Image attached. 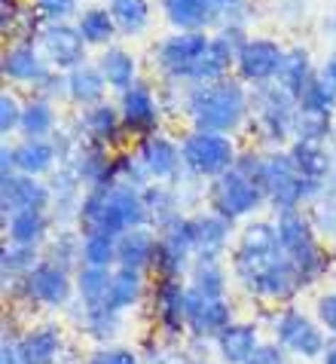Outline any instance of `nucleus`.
I'll list each match as a JSON object with an SVG mask.
<instances>
[{
    "mask_svg": "<svg viewBox=\"0 0 336 364\" xmlns=\"http://www.w3.org/2000/svg\"><path fill=\"white\" fill-rule=\"evenodd\" d=\"M227 264H229V276L236 279V285L244 294L269 300L275 306L293 300L303 291L297 269L281 251L275 220L266 218L244 220Z\"/></svg>",
    "mask_w": 336,
    "mask_h": 364,
    "instance_id": "nucleus-1",
    "label": "nucleus"
},
{
    "mask_svg": "<svg viewBox=\"0 0 336 364\" xmlns=\"http://www.w3.org/2000/svg\"><path fill=\"white\" fill-rule=\"evenodd\" d=\"M183 119L199 132L239 135L251 119V89L236 74L205 86H190Z\"/></svg>",
    "mask_w": 336,
    "mask_h": 364,
    "instance_id": "nucleus-2",
    "label": "nucleus"
},
{
    "mask_svg": "<svg viewBox=\"0 0 336 364\" xmlns=\"http://www.w3.org/2000/svg\"><path fill=\"white\" fill-rule=\"evenodd\" d=\"M147 227V211L141 190L129 184H110L98 190H86L83 202L77 211V230L89 236V232H107V236L119 239L122 232Z\"/></svg>",
    "mask_w": 336,
    "mask_h": 364,
    "instance_id": "nucleus-3",
    "label": "nucleus"
},
{
    "mask_svg": "<svg viewBox=\"0 0 336 364\" xmlns=\"http://www.w3.org/2000/svg\"><path fill=\"white\" fill-rule=\"evenodd\" d=\"M275 230H278V242L284 257L293 264L303 288H312L315 282H321L330 269V251L321 245L318 230H315L309 211H281L275 215Z\"/></svg>",
    "mask_w": 336,
    "mask_h": 364,
    "instance_id": "nucleus-4",
    "label": "nucleus"
},
{
    "mask_svg": "<svg viewBox=\"0 0 336 364\" xmlns=\"http://www.w3.org/2000/svg\"><path fill=\"white\" fill-rule=\"evenodd\" d=\"M297 98L284 92L278 83L251 89V119L248 129L263 150H284L293 141Z\"/></svg>",
    "mask_w": 336,
    "mask_h": 364,
    "instance_id": "nucleus-5",
    "label": "nucleus"
},
{
    "mask_svg": "<svg viewBox=\"0 0 336 364\" xmlns=\"http://www.w3.org/2000/svg\"><path fill=\"white\" fill-rule=\"evenodd\" d=\"M263 190H266L272 215H281V211H297L303 205H312L324 193V184L305 181L293 166L288 147H284L266 150V156H263Z\"/></svg>",
    "mask_w": 336,
    "mask_h": 364,
    "instance_id": "nucleus-6",
    "label": "nucleus"
},
{
    "mask_svg": "<svg viewBox=\"0 0 336 364\" xmlns=\"http://www.w3.org/2000/svg\"><path fill=\"white\" fill-rule=\"evenodd\" d=\"M266 190H263V181L248 175L232 166L227 175L214 178L208 184L205 193V208L217 211L220 218H227L229 224H239V220H251L260 208H266Z\"/></svg>",
    "mask_w": 336,
    "mask_h": 364,
    "instance_id": "nucleus-7",
    "label": "nucleus"
},
{
    "mask_svg": "<svg viewBox=\"0 0 336 364\" xmlns=\"http://www.w3.org/2000/svg\"><path fill=\"white\" fill-rule=\"evenodd\" d=\"M242 154L236 135H220V132H199L190 129L180 138V156H183V171L199 181L211 184L214 178L227 175L236 166Z\"/></svg>",
    "mask_w": 336,
    "mask_h": 364,
    "instance_id": "nucleus-8",
    "label": "nucleus"
},
{
    "mask_svg": "<svg viewBox=\"0 0 336 364\" xmlns=\"http://www.w3.org/2000/svg\"><path fill=\"white\" fill-rule=\"evenodd\" d=\"M193 264H196V227L193 215H180L156 232V255L150 272L156 279H187Z\"/></svg>",
    "mask_w": 336,
    "mask_h": 364,
    "instance_id": "nucleus-9",
    "label": "nucleus"
},
{
    "mask_svg": "<svg viewBox=\"0 0 336 364\" xmlns=\"http://www.w3.org/2000/svg\"><path fill=\"white\" fill-rule=\"evenodd\" d=\"M208 43H211V34H202V31H175L162 37L153 46V68L162 77V83L190 86L193 70H196L199 58L205 55Z\"/></svg>",
    "mask_w": 336,
    "mask_h": 364,
    "instance_id": "nucleus-10",
    "label": "nucleus"
},
{
    "mask_svg": "<svg viewBox=\"0 0 336 364\" xmlns=\"http://www.w3.org/2000/svg\"><path fill=\"white\" fill-rule=\"evenodd\" d=\"M272 340L281 349H288V355L303 358V361H321L324 349H327V333L315 318H309L297 306H281L272 316Z\"/></svg>",
    "mask_w": 336,
    "mask_h": 364,
    "instance_id": "nucleus-11",
    "label": "nucleus"
},
{
    "mask_svg": "<svg viewBox=\"0 0 336 364\" xmlns=\"http://www.w3.org/2000/svg\"><path fill=\"white\" fill-rule=\"evenodd\" d=\"M9 294L46 309H70L77 300V282L74 272L49 264V260H40L18 285L9 288Z\"/></svg>",
    "mask_w": 336,
    "mask_h": 364,
    "instance_id": "nucleus-12",
    "label": "nucleus"
},
{
    "mask_svg": "<svg viewBox=\"0 0 336 364\" xmlns=\"http://www.w3.org/2000/svg\"><path fill=\"white\" fill-rule=\"evenodd\" d=\"M119 114H122V126H126L129 141H141L147 135L162 132V119L166 110L159 105V92L153 89L147 80H138L131 89L116 95Z\"/></svg>",
    "mask_w": 336,
    "mask_h": 364,
    "instance_id": "nucleus-13",
    "label": "nucleus"
},
{
    "mask_svg": "<svg viewBox=\"0 0 336 364\" xmlns=\"http://www.w3.org/2000/svg\"><path fill=\"white\" fill-rule=\"evenodd\" d=\"M284 49H288V46H281L275 37L251 34L248 40H244V46L239 49L232 74H236L248 89L275 83V77H278V68L284 62Z\"/></svg>",
    "mask_w": 336,
    "mask_h": 364,
    "instance_id": "nucleus-14",
    "label": "nucleus"
},
{
    "mask_svg": "<svg viewBox=\"0 0 336 364\" xmlns=\"http://www.w3.org/2000/svg\"><path fill=\"white\" fill-rule=\"evenodd\" d=\"M37 46H40V53H43L46 65L53 70H61V74H70L74 68L92 62L86 40H83V34H80V28L74 22L46 25L37 37Z\"/></svg>",
    "mask_w": 336,
    "mask_h": 364,
    "instance_id": "nucleus-15",
    "label": "nucleus"
},
{
    "mask_svg": "<svg viewBox=\"0 0 336 364\" xmlns=\"http://www.w3.org/2000/svg\"><path fill=\"white\" fill-rule=\"evenodd\" d=\"M74 126L80 129L83 141L95 147H107V150H122L129 144L126 126H122V114L116 101H101L95 107L77 110Z\"/></svg>",
    "mask_w": 336,
    "mask_h": 364,
    "instance_id": "nucleus-16",
    "label": "nucleus"
},
{
    "mask_svg": "<svg viewBox=\"0 0 336 364\" xmlns=\"http://www.w3.org/2000/svg\"><path fill=\"white\" fill-rule=\"evenodd\" d=\"M193 227H196V260L199 264H227L232 255V232L236 224L220 218L211 208L193 211Z\"/></svg>",
    "mask_w": 336,
    "mask_h": 364,
    "instance_id": "nucleus-17",
    "label": "nucleus"
},
{
    "mask_svg": "<svg viewBox=\"0 0 336 364\" xmlns=\"http://www.w3.org/2000/svg\"><path fill=\"white\" fill-rule=\"evenodd\" d=\"M232 321H236V309H232L229 297L211 300V297L196 294V291L187 285V331L196 340H202V343L211 340L214 343L232 325Z\"/></svg>",
    "mask_w": 336,
    "mask_h": 364,
    "instance_id": "nucleus-18",
    "label": "nucleus"
},
{
    "mask_svg": "<svg viewBox=\"0 0 336 364\" xmlns=\"http://www.w3.org/2000/svg\"><path fill=\"white\" fill-rule=\"evenodd\" d=\"M135 154L141 156V163L150 171L153 181H162V184H175L183 175V156H180V141H175L166 132L147 135L135 141Z\"/></svg>",
    "mask_w": 336,
    "mask_h": 364,
    "instance_id": "nucleus-19",
    "label": "nucleus"
},
{
    "mask_svg": "<svg viewBox=\"0 0 336 364\" xmlns=\"http://www.w3.org/2000/svg\"><path fill=\"white\" fill-rule=\"evenodd\" d=\"M49 211L53 208V193H49L46 178L31 175H9L0 178V215H18V211Z\"/></svg>",
    "mask_w": 336,
    "mask_h": 364,
    "instance_id": "nucleus-20",
    "label": "nucleus"
},
{
    "mask_svg": "<svg viewBox=\"0 0 336 364\" xmlns=\"http://www.w3.org/2000/svg\"><path fill=\"white\" fill-rule=\"evenodd\" d=\"M49 70L53 68L46 65L37 43H6L4 53H0V74L13 86L34 89Z\"/></svg>",
    "mask_w": 336,
    "mask_h": 364,
    "instance_id": "nucleus-21",
    "label": "nucleus"
},
{
    "mask_svg": "<svg viewBox=\"0 0 336 364\" xmlns=\"http://www.w3.org/2000/svg\"><path fill=\"white\" fill-rule=\"evenodd\" d=\"M153 318L168 337H180L187 331V282L183 279H156L153 285Z\"/></svg>",
    "mask_w": 336,
    "mask_h": 364,
    "instance_id": "nucleus-22",
    "label": "nucleus"
},
{
    "mask_svg": "<svg viewBox=\"0 0 336 364\" xmlns=\"http://www.w3.org/2000/svg\"><path fill=\"white\" fill-rule=\"evenodd\" d=\"M159 13L171 31L211 34L220 28V9L214 0H159Z\"/></svg>",
    "mask_w": 336,
    "mask_h": 364,
    "instance_id": "nucleus-23",
    "label": "nucleus"
},
{
    "mask_svg": "<svg viewBox=\"0 0 336 364\" xmlns=\"http://www.w3.org/2000/svg\"><path fill=\"white\" fill-rule=\"evenodd\" d=\"M46 184H49V193H53V208H49L53 220L58 227H77V211H80V202L86 196V187L80 184L74 168L58 166L53 175L46 178Z\"/></svg>",
    "mask_w": 336,
    "mask_h": 364,
    "instance_id": "nucleus-24",
    "label": "nucleus"
},
{
    "mask_svg": "<svg viewBox=\"0 0 336 364\" xmlns=\"http://www.w3.org/2000/svg\"><path fill=\"white\" fill-rule=\"evenodd\" d=\"M25 364H58L65 358V331L55 321H40L16 340Z\"/></svg>",
    "mask_w": 336,
    "mask_h": 364,
    "instance_id": "nucleus-25",
    "label": "nucleus"
},
{
    "mask_svg": "<svg viewBox=\"0 0 336 364\" xmlns=\"http://www.w3.org/2000/svg\"><path fill=\"white\" fill-rule=\"evenodd\" d=\"M114 156H116V150L95 147V144H89V141H83L67 166L74 168V175L80 178V184H83L86 190H98V187L116 184Z\"/></svg>",
    "mask_w": 336,
    "mask_h": 364,
    "instance_id": "nucleus-26",
    "label": "nucleus"
},
{
    "mask_svg": "<svg viewBox=\"0 0 336 364\" xmlns=\"http://www.w3.org/2000/svg\"><path fill=\"white\" fill-rule=\"evenodd\" d=\"M288 154L293 159L297 171L305 181H315V184H327L333 168H336V156L330 144L324 141H303V138H293L288 144Z\"/></svg>",
    "mask_w": 336,
    "mask_h": 364,
    "instance_id": "nucleus-27",
    "label": "nucleus"
},
{
    "mask_svg": "<svg viewBox=\"0 0 336 364\" xmlns=\"http://www.w3.org/2000/svg\"><path fill=\"white\" fill-rule=\"evenodd\" d=\"M55 220L49 211H18V215L4 218V230H6V242L13 245H28V248H43L49 236H53Z\"/></svg>",
    "mask_w": 336,
    "mask_h": 364,
    "instance_id": "nucleus-28",
    "label": "nucleus"
},
{
    "mask_svg": "<svg viewBox=\"0 0 336 364\" xmlns=\"http://www.w3.org/2000/svg\"><path fill=\"white\" fill-rule=\"evenodd\" d=\"M107 92H110V86L104 74H101V68L95 65V58L67 74V105H74L77 110H86V107H95L101 101H107Z\"/></svg>",
    "mask_w": 336,
    "mask_h": 364,
    "instance_id": "nucleus-29",
    "label": "nucleus"
},
{
    "mask_svg": "<svg viewBox=\"0 0 336 364\" xmlns=\"http://www.w3.org/2000/svg\"><path fill=\"white\" fill-rule=\"evenodd\" d=\"M16 147V168L18 175L31 178H49L61 166L58 147L53 138H22Z\"/></svg>",
    "mask_w": 336,
    "mask_h": 364,
    "instance_id": "nucleus-30",
    "label": "nucleus"
},
{
    "mask_svg": "<svg viewBox=\"0 0 336 364\" xmlns=\"http://www.w3.org/2000/svg\"><path fill=\"white\" fill-rule=\"evenodd\" d=\"M260 328L254 321H232V325L214 340L217 358L223 364H248V358L260 346Z\"/></svg>",
    "mask_w": 336,
    "mask_h": 364,
    "instance_id": "nucleus-31",
    "label": "nucleus"
},
{
    "mask_svg": "<svg viewBox=\"0 0 336 364\" xmlns=\"http://www.w3.org/2000/svg\"><path fill=\"white\" fill-rule=\"evenodd\" d=\"M95 65L101 68V74H104L107 80V86H110V92H126V89H131L138 83V55L131 53V49L126 46H107V49H101L98 58H95Z\"/></svg>",
    "mask_w": 336,
    "mask_h": 364,
    "instance_id": "nucleus-32",
    "label": "nucleus"
},
{
    "mask_svg": "<svg viewBox=\"0 0 336 364\" xmlns=\"http://www.w3.org/2000/svg\"><path fill=\"white\" fill-rule=\"evenodd\" d=\"M315 77H318V68H315V62H312L309 46L293 43V46L284 49V62L278 68V77H275V83H278L284 92H291L293 98H300L303 89L309 86Z\"/></svg>",
    "mask_w": 336,
    "mask_h": 364,
    "instance_id": "nucleus-33",
    "label": "nucleus"
},
{
    "mask_svg": "<svg viewBox=\"0 0 336 364\" xmlns=\"http://www.w3.org/2000/svg\"><path fill=\"white\" fill-rule=\"evenodd\" d=\"M153 255H156V230L150 227L129 230L116 239V267L150 272Z\"/></svg>",
    "mask_w": 336,
    "mask_h": 364,
    "instance_id": "nucleus-34",
    "label": "nucleus"
},
{
    "mask_svg": "<svg viewBox=\"0 0 336 364\" xmlns=\"http://www.w3.org/2000/svg\"><path fill=\"white\" fill-rule=\"evenodd\" d=\"M141 196H144V211H147V227L150 230H162L168 227L175 218L187 215L180 205V199L175 193V187L171 184H162V181H153L150 187L141 190Z\"/></svg>",
    "mask_w": 336,
    "mask_h": 364,
    "instance_id": "nucleus-35",
    "label": "nucleus"
},
{
    "mask_svg": "<svg viewBox=\"0 0 336 364\" xmlns=\"http://www.w3.org/2000/svg\"><path fill=\"white\" fill-rule=\"evenodd\" d=\"M43 260L77 276V269L83 267V232L77 227H58L43 245Z\"/></svg>",
    "mask_w": 336,
    "mask_h": 364,
    "instance_id": "nucleus-36",
    "label": "nucleus"
},
{
    "mask_svg": "<svg viewBox=\"0 0 336 364\" xmlns=\"http://www.w3.org/2000/svg\"><path fill=\"white\" fill-rule=\"evenodd\" d=\"M58 129H61L58 105H53V101H46V98H37V95H28L18 135L22 138H53Z\"/></svg>",
    "mask_w": 336,
    "mask_h": 364,
    "instance_id": "nucleus-37",
    "label": "nucleus"
},
{
    "mask_svg": "<svg viewBox=\"0 0 336 364\" xmlns=\"http://www.w3.org/2000/svg\"><path fill=\"white\" fill-rule=\"evenodd\" d=\"M74 25L80 28L89 49H107L119 37V28L114 22V16H110V6H101V4L86 6Z\"/></svg>",
    "mask_w": 336,
    "mask_h": 364,
    "instance_id": "nucleus-38",
    "label": "nucleus"
},
{
    "mask_svg": "<svg viewBox=\"0 0 336 364\" xmlns=\"http://www.w3.org/2000/svg\"><path fill=\"white\" fill-rule=\"evenodd\" d=\"M77 303L83 309H104L110 306V285H114V269L80 267L77 269Z\"/></svg>",
    "mask_w": 336,
    "mask_h": 364,
    "instance_id": "nucleus-39",
    "label": "nucleus"
},
{
    "mask_svg": "<svg viewBox=\"0 0 336 364\" xmlns=\"http://www.w3.org/2000/svg\"><path fill=\"white\" fill-rule=\"evenodd\" d=\"M70 309H74V306H70ZM74 316L80 318V328H83V333H86L89 340H95L98 346H114L116 333L122 328V312L110 309V306H104V309H83L77 303Z\"/></svg>",
    "mask_w": 336,
    "mask_h": 364,
    "instance_id": "nucleus-40",
    "label": "nucleus"
},
{
    "mask_svg": "<svg viewBox=\"0 0 336 364\" xmlns=\"http://www.w3.org/2000/svg\"><path fill=\"white\" fill-rule=\"evenodd\" d=\"M110 16L119 28V37H144L153 22V4L150 0H107Z\"/></svg>",
    "mask_w": 336,
    "mask_h": 364,
    "instance_id": "nucleus-41",
    "label": "nucleus"
},
{
    "mask_svg": "<svg viewBox=\"0 0 336 364\" xmlns=\"http://www.w3.org/2000/svg\"><path fill=\"white\" fill-rule=\"evenodd\" d=\"M43 260V248H28V245H13L4 242L0 248V276H4V291L18 285L31 269Z\"/></svg>",
    "mask_w": 336,
    "mask_h": 364,
    "instance_id": "nucleus-42",
    "label": "nucleus"
},
{
    "mask_svg": "<svg viewBox=\"0 0 336 364\" xmlns=\"http://www.w3.org/2000/svg\"><path fill=\"white\" fill-rule=\"evenodd\" d=\"M147 294V272L141 269H126L116 267L114 269V285H110V309L116 312H129L135 309Z\"/></svg>",
    "mask_w": 336,
    "mask_h": 364,
    "instance_id": "nucleus-43",
    "label": "nucleus"
},
{
    "mask_svg": "<svg viewBox=\"0 0 336 364\" xmlns=\"http://www.w3.org/2000/svg\"><path fill=\"white\" fill-rule=\"evenodd\" d=\"M187 285L202 297L223 300L229 297V269L227 264H199L196 260L187 276Z\"/></svg>",
    "mask_w": 336,
    "mask_h": 364,
    "instance_id": "nucleus-44",
    "label": "nucleus"
},
{
    "mask_svg": "<svg viewBox=\"0 0 336 364\" xmlns=\"http://www.w3.org/2000/svg\"><path fill=\"white\" fill-rule=\"evenodd\" d=\"M336 132V114L327 110H312L297 105V119H293V138L303 141H324L330 144V138Z\"/></svg>",
    "mask_w": 336,
    "mask_h": 364,
    "instance_id": "nucleus-45",
    "label": "nucleus"
},
{
    "mask_svg": "<svg viewBox=\"0 0 336 364\" xmlns=\"http://www.w3.org/2000/svg\"><path fill=\"white\" fill-rule=\"evenodd\" d=\"M114 171H116V184H129V187H135V190H144V187L153 184L150 171L144 168V163H141V156L135 154V147L116 150Z\"/></svg>",
    "mask_w": 336,
    "mask_h": 364,
    "instance_id": "nucleus-46",
    "label": "nucleus"
},
{
    "mask_svg": "<svg viewBox=\"0 0 336 364\" xmlns=\"http://www.w3.org/2000/svg\"><path fill=\"white\" fill-rule=\"evenodd\" d=\"M83 267L116 269V239L107 232H89L83 236Z\"/></svg>",
    "mask_w": 336,
    "mask_h": 364,
    "instance_id": "nucleus-47",
    "label": "nucleus"
},
{
    "mask_svg": "<svg viewBox=\"0 0 336 364\" xmlns=\"http://www.w3.org/2000/svg\"><path fill=\"white\" fill-rule=\"evenodd\" d=\"M37 16L43 18V25H67L80 18V0H34Z\"/></svg>",
    "mask_w": 336,
    "mask_h": 364,
    "instance_id": "nucleus-48",
    "label": "nucleus"
},
{
    "mask_svg": "<svg viewBox=\"0 0 336 364\" xmlns=\"http://www.w3.org/2000/svg\"><path fill=\"white\" fill-rule=\"evenodd\" d=\"M22 110H25V98H18L16 92L0 95V135H18V126H22Z\"/></svg>",
    "mask_w": 336,
    "mask_h": 364,
    "instance_id": "nucleus-49",
    "label": "nucleus"
},
{
    "mask_svg": "<svg viewBox=\"0 0 336 364\" xmlns=\"http://www.w3.org/2000/svg\"><path fill=\"white\" fill-rule=\"evenodd\" d=\"M214 6L220 9V25L248 28V25H251V18H254L251 0H214Z\"/></svg>",
    "mask_w": 336,
    "mask_h": 364,
    "instance_id": "nucleus-50",
    "label": "nucleus"
},
{
    "mask_svg": "<svg viewBox=\"0 0 336 364\" xmlns=\"http://www.w3.org/2000/svg\"><path fill=\"white\" fill-rule=\"evenodd\" d=\"M297 105L300 107H312V110H327V114H336V98L327 92V86H324L318 77H315L312 83L303 89V95L297 98Z\"/></svg>",
    "mask_w": 336,
    "mask_h": 364,
    "instance_id": "nucleus-51",
    "label": "nucleus"
},
{
    "mask_svg": "<svg viewBox=\"0 0 336 364\" xmlns=\"http://www.w3.org/2000/svg\"><path fill=\"white\" fill-rule=\"evenodd\" d=\"M31 95L46 98V101H53V105L67 101V74H61V70H49V74L40 80L34 89H31Z\"/></svg>",
    "mask_w": 336,
    "mask_h": 364,
    "instance_id": "nucleus-52",
    "label": "nucleus"
},
{
    "mask_svg": "<svg viewBox=\"0 0 336 364\" xmlns=\"http://www.w3.org/2000/svg\"><path fill=\"white\" fill-rule=\"evenodd\" d=\"M83 364H144V361L129 346H98L95 352H89Z\"/></svg>",
    "mask_w": 336,
    "mask_h": 364,
    "instance_id": "nucleus-53",
    "label": "nucleus"
},
{
    "mask_svg": "<svg viewBox=\"0 0 336 364\" xmlns=\"http://www.w3.org/2000/svg\"><path fill=\"white\" fill-rule=\"evenodd\" d=\"M315 321L324 328L327 337H336V291H327L315 300Z\"/></svg>",
    "mask_w": 336,
    "mask_h": 364,
    "instance_id": "nucleus-54",
    "label": "nucleus"
},
{
    "mask_svg": "<svg viewBox=\"0 0 336 364\" xmlns=\"http://www.w3.org/2000/svg\"><path fill=\"white\" fill-rule=\"evenodd\" d=\"M248 364H291V355L288 349H281L275 340H269V343H260L257 352L248 358Z\"/></svg>",
    "mask_w": 336,
    "mask_h": 364,
    "instance_id": "nucleus-55",
    "label": "nucleus"
},
{
    "mask_svg": "<svg viewBox=\"0 0 336 364\" xmlns=\"http://www.w3.org/2000/svg\"><path fill=\"white\" fill-rule=\"evenodd\" d=\"M318 80L327 86V92L336 98V46L330 49V55L318 65Z\"/></svg>",
    "mask_w": 336,
    "mask_h": 364,
    "instance_id": "nucleus-56",
    "label": "nucleus"
},
{
    "mask_svg": "<svg viewBox=\"0 0 336 364\" xmlns=\"http://www.w3.org/2000/svg\"><path fill=\"white\" fill-rule=\"evenodd\" d=\"M9 175H18V168H16V147L6 141L0 147V178H9Z\"/></svg>",
    "mask_w": 336,
    "mask_h": 364,
    "instance_id": "nucleus-57",
    "label": "nucleus"
},
{
    "mask_svg": "<svg viewBox=\"0 0 336 364\" xmlns=\"http://www.w3.org/2000/svg\"><path fill=\"white\" fill-rule=\"evenodd\" d=\"M0 364H25L22 352H18V343L4 337V343H0Z\"/></svg>",
    "mask_w": 336,
    "mask_h": 364,
    "instance_id": "nucleus-58",
    "label": "nucleus"
},
{
    "mask_svg": "<svg viewBox=\"0 0 336 364\" xmlns=\"http://www.w3.org/2000/svg\"><path fill=\"white\" fill-rule=\"evenodd\" d=\"M321 364H336V337L327 340V349H324V355H321Z\"/></svg>",
    "mask_w": 336,
    "mask_h": 364,
    "instance_id": "nucleus-59",
    "label": "nucleus"
},
{
    "mask_svg": "<svg viewBox=\"0 0 336 364\" xmlns=\"http://www.w3.org/2000/svg\"><path fill=\"white\" fill-rule=\"evenodd\" d=\"M324 28L330 31V40H333V46H336V9H333V13H330L327 18H324Z\"/></svg>",
    "mask_w": 336,
    "mask_h": 364,
    "instance_id": "nucleus-60",
    "label": "nucleus"
},
{
    "mask_svg": "<svg viewBox=\"0 0 336 364\" xmlns=\"http://www.w3.org/2000/svg\"><path fill=\"white\" fill-rule=\"evenodd\" d=\"M58 364H83V361H80V358H74V355H65V358H61Z\"/></svg>",
    "mask_w": 336,
    "mask_h": 364,
    "instance_id": "nucleus-61",
    "label": "nucleus"
}]
</instances>
